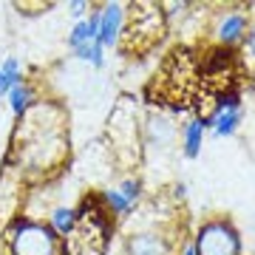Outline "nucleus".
<instances>
[{
    "mask_svg": "<svg viewBox=\"0 0 255 255\" xmlns=\"http://www.w3.org/2000/svg\"><path fill=\"white\" fill-rule=\"evenodd\" d=\"M23 164H28L31 170H48L54 167L65 153V136H63V128L60 122L57 125H43L37 122V114H34V105L23 114Z\"/></svg>",
    "mask_w": 255,
    "mask_h": 255,
    "instance_id": "1",
    "label": "nucleus"
},
{
    "mask_svg": "<svg viewBox=\"0 0 255 255\" xmlns=\"http://www.w3.org/2000/svg\"><path fill=\"white\" fill-rule=\"evenodd\" d=\"M11 255H60V236L46 224L17 221L9 230Z\"/></svg>",
    "mask_w": 255,
    "mask_h": 255,
    "instance_id": "2",
    "label": "nucleus"
},
{
    "mask_svg": "<svg viewBox=\"0 0 255 255\" xmlns=\"http://www.w3.org/2000/svg\"><path fill=\"white\" fill-rule=\"evenodd\" d=\"M193 244L199 255H241V236L227 219L207 221Z\"/></svg>",
    "mask_w": 255,
    "mask_h": 255,
    "instance_id": "3",
    "label": "nucleus"
},
{
    "mask_svg": "<svg viewBox=\"0 0 255 255\" xmlns=\"http://www.w3.org/2000/svg\"><path fill=\"white\" fill-rule=\"evenodd\" d=\"M241 119H244V114H241V97H238V94H227V97L221 100L216 117L207 119V122L213 125L216 136H230V133L238 130Z\"/></svg>",
    "mask_w": 255,
    "mask_h": 255,
    "instance_id": "4",
    "label": "nucleus"
},
{
    "mask_svg": "<svg viewBox=\"0 0 255 255\" xmlns=\"http://www.w3.org/2000/svg\"><path fill=\"white\" fill-rule=\"evenodd\" d=\"M122 26H125V6L122 3H108L100 11V37H97V43L102 48L117 46L119 34H122Z\"/></svg>",
    "mask_w": 255,
    "mask_h": 255,
    "instance_id": "5",
    "label": "nucleus"
},
{
    "mask_svg": "<svg viewBox=\"0 0 255 255\" xmlns=\"http://www.w3.org/2000/svg\"><path fill=\"white\" fill-rule=\"evenodd\" d=\"M247 34V14L244 11H224L216 23V40L221 46H236Z\"/></svg>",
    "mask_w": 255,
    "mask_h": 255,
    "instance_id": "6",
    "label": "nucleus"
},
{
    "mask_svg": "<svg viewBox=\"0 0 255 255\" xmlns=\"http://www.w3.org/2000/svg\"><path fill=\"white\" fill-rule=\"evenodd\" d=\"M128 255H170V244L162 233H133L128 238Z\"/></svg>",
    "mask_w": 255,
    "mask_h": 255,
    "instance_id": "7",
    "label": "nucleus"
},
{
    "mask_svg": "<svg viewBox=\"0 0 255 255\" xmlns=\"http://www.w3.org/2000/svg\"><path fill=\"white\" fill-rule=\"evenodd\" d=\"M207 128H210V122L201 119V117L190 119V122L182 128V147H184V156H187V159H196V156H199L201 145H204V130H207Z\"/></svg>",
    "mask_w": 255,
    "mask_h": 255,
    "instance_id": "8",
    "label": "nucleus"
},
{
    "mask_svg": "<svg viewBox=\"0 0 255 255\" xmlns=\"http://www.w3.org/2000/svg\"><path fill=\"white\" fill-rule=\"evenodd\" d=\"M97 37H100V11H91V17L80 20V23L71 28V34H68V46L77 51V48L88 46V43H97Z\"/></svg>",
    "mask_w": 255,
    "mask_h": 255,
    "instance_id": "9",
    "label": "nucleus"
},
{
    "mask_svg": "<svg viewBox=\"0 0 255 255\" xmlns=\"http://www.w3.org/2000/svg\"><path fill=\"white\" fill-rule=\"evenodd\" d=\"M147 139H150V145H156V147L170 145V139H173V125H170V119H164V117L147 119Z\"/></svg>",
    "mask_w": 255,
    "mask_h": 255,
    "instance_id": "10",
    "label": "nucleus"
},
{
    "mask_svg": "<svg viewBox=\"0 0 255 255\" xmlns=\"http://www.w3.org/2000/svg\"><path fill=\"white\" fill-rule=\"evenodd\" d=\"M9 102H11V111H14L17 117H23V114L34 105V88H31L28 82H17L9 91Z\"/></svg>",
    "mask_w": 255,
    "mask_h": 255,
    "instance_id": "11",
    "label": "nucleus"
},
{
    "mask_svg": "<svg viewBox=\"0 0 255 255\" xmlns=\"http://www.w3.org/2000/svg\"><path fill=\"white\" fill-rule=\"evenodd\" d=\"M77 221H80V216L71 207H57L51 213V230H54L57 236H71L74 230H77Z\"/></svg>",
    "mask_w": 255,
    "mask_h": 255,
    "instance_id": "12",
    "label": "nucleus"
},
{
    "mask_svg": "<svg viewBox=\"0 0 255 255\" xmlns=\"http://www.w3.org/2000/svg\"><path fill=\"white\" fill-rule=\"evenodd\" d=\"M17 82H23V80H20V65H17L14 57H9L6 63L0 65V97H3V94H9Z\"/></svg>",
    "mask_w": 255,
    "mask_h": 255,
    "instance_id": "13",
    "label": "nucleus"
},
{
    "mask_svg": "<svg viewBox=\"0 0 255 255\" xmlns=\"http://www.w3.org/2000/svg\"><path fill=\"white\" fill-rule=\"evenodd\" d=\"M102 199H105V204H108V210L114 213V216L128 213V210H130V201L119 193V187H117V190H105V193H102Z\"/></svg>",
    "mask_w": 255,
    "mask_h": 255,
    "instance_id": "14",
    "label": "nucleus"
},
{
    "mask_svg": "<svg viewBox=\"0 0 255 255\" xmlns=\"http://www.w3.org/2000/svg\"><path fill=\"white\" fill-rule=\"evenodd\" d=\"M74 54L80 57V60H88V63L97 65V68H102V63H105V60H102V46L100 43H88V46L77 48Z\"/></svg>",
    "mask_w": 255,
    "mask_h": 255,
    "instance_id": "15",
    "label": "nucleus"
},
{
    "mask_svg": "<svg viewBox=\"0 0 255 255\" xmlns=\"http://www.w3.org/2000/svg\"><path fill=\"white\" fill-rule=\"evenodd\" d=\"M139 190H142V184H139L136 179H125V182H122V187H119V193H122L130 204L139 199Z\"/></svg>",
    "mask_w": 255,
    "mask_h": 255,
    "instance_id": "16",
    "label": "nucleus"
},
{
    "mask_svg": "<svg viewBox=\"0 0 255 255\" xmlns=\"http://www.w3.org/2000/svg\"><path fill=\"white\" fill-rule=\"evenodd\" d=\"M85 9H88V3H82V0L71 3V17H77V23H80V17L85 14Z\"/></svg>",
    "mask_w": 255,
    "mask_h": 255,
    "instance_id": "17",
    "label": "nucleus"
},
{
    "mask_svg": "<svg viewBox=\"0 0 255 255\" xmlns=\"http://www.w3.org/2000/svg\"><path fill=\"white\" fill-rule=\"evenodd\" d=\"M247 51L255 57V26H253V31H250V37H247Z\"/></svg>",
    "mask_w": 255,
    "mask_h": 255,
    "instance_id": "18",
    "label": "nucleus"
},
{
    "mask_svg": "<svg viewBox=\"0 0 255 255\" xmlns=\"http://www.w3.org/2000/svg\"><path fill=\"white\" fill-rule=\"evenodd\" d=\"M182 255H199V253H196V244H187V247L182 250Z\"/></svg>",
    "mask_w": 255,
    "mask_h": 255,
    "instance_id": "19",
    "label": "nucleus"
}]
</instances>
